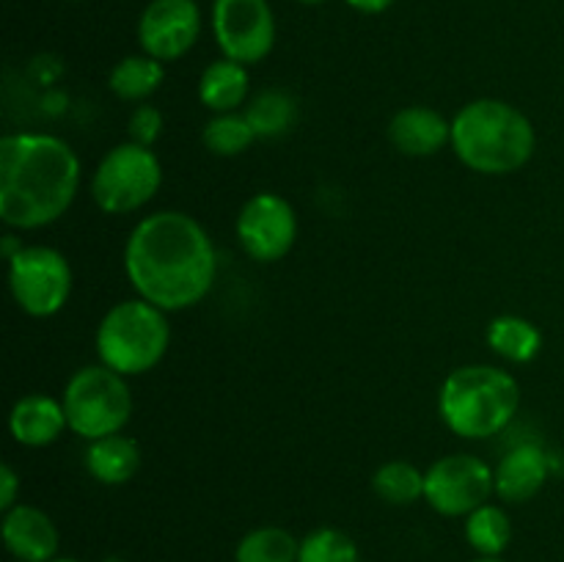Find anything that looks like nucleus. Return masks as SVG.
Returning a JSON list of instances; mask_svg holds the SVG:
<instances>
[{
    "mask_svg": "<svg viewBox=\"0 0 564 562\" xmlns=\"http://www.w3.org/2000/svg\"><path fill=\"white\" fill-rule=\"evenodd\" d=\"M124 273L138 298L163 312H185L213 290L218 251L193 215L160 209L138 220L127 237Z\"/></svg>",
    "mask_w": 564,
    "mask_h": 562,
    "instance_id": "1",
    "label": "nucleus"
},
{
    "mask_svg": "<svg viewBox=\"0 0 564 562\" xmlns=\"http://www.w3.org/2000/svg\"><path fill=\"white\" fill-rule=\"evenodd\" d=\"M80 158L50 132H11L0 141V220L11 229L55 224L80 191Z\"/></svg>",
    "mask_w": 564,
    "mask_h": 562,
    "instance_id": "2",
    "label": "nucleus"
},
{
    "mask_svg": "<svg viewBox=\"0 0 564 562\" xmlns=\"http://www.w3.org/2000/svg\"><path fill=\"white\" fill-rule=\"evenodd\" d=\"M452 149L466 169L485 176L516 174L532 160V119L505 99H474L452 119Z\"/></svg>",
    "mask_w": 564,
    "mask_h": 562,
    "instance_id": "3",
    "label": "nucleus"
},
{
    "mask_svg": "<svg viewBox=\"0 0 564 562\" xmlns=\"http://www.w3.org/2000/svg\"><path fill=\"white\" fill-rule=\"evenodd\" d=\"M521 386L494 364H466L452 369L438 391V413L446 428L466 441L499 435L516 419Z\"/></svg>",
    "mask_w": 564,
    "mask_h": 562,
    "instance_id": "4",
    "label": "nucleus"
},
{
    "mask_svg": "<svg viewBox=\"0 0 564 562\" xmlns=\"http://www.w3.org/2000/svg\"><path fill=\"white\" fill-rule=\"evenodd\" d=\"M169 312L143 298L119 301L105 312L97 325L99 364L116 369L124 378L147 375L163 361L171 345Z\"/></svg>",
    "mask_w": 564,
    "mask_h": 562,
    "instance_id": "5",
    "label": "nucleus"
},
{
    "mask_svg": "<svg viewBox=\"0 0 564 562\" xmlns=\"http://www.w3.org/2000/svg\"><path fill=\"white\" fill-rule=\"evenodd\" d=\"M66 422L75 435L86 441L124 433L132 419V391L124 375L105 364L80 367L64 386Z\"/></svg>",
    "mask_w": 564,
    "mask_h": 562,
    "instance_id": "6",
    "label": "nucleus"
},
{
    "mask_svg": "<svg viewBox=\"0 0 564 562\" xmlns=\"http://www.w3.org/2000/svg\"><path fill=\"white\" fill-rule=\"evenodd\" d=\"M163 185V165L152 147L124 141L110 149L91 176V198L102 213L130 215L147 207Z\"/></svg>",
    "mask_w": 564,
    "mask_h": 562,
    "instance_id": "7",
    "label": "nucleus"
},
{
    "mask_svg": "<svg viewBox=\"0 0 564 562\" xmlns=\"http://www.w3.org/2000/svg\"><path fill=\"white\" fill-rule=\"evenodd\" d=\"M9 290L31 317H53L72 295V268L58 248L20 246L9 257Z\"/></svg>",
    "mask_w": 564,
    "mask_h": 562,
    "instance_id": "8",
    "label": "nucleus"
},
{
    "mask_svg": "<svg viewBox=\"0 0 564 562\" xmlns=\"http://www.w3.org/2000/svg\"><path fill=\"white\" fill-rule=\"evenodd\" d=\"M494 494V468L468 452L441 457L424 472V501L446 518L468 516Z\"/></svg>",
    "mask_w": 564,
    "mask_h": 562,
    "instance_id": "9",
    "label": "nucleus"
},
{
    "mask_svg": "<svg viewBox=\"0 0 564 562\" xmlns=\"http://www.w3.org/2000/svg\"><path fill=\"white\" fill-rule=\"evenodd\" d=\"M209 22L224 58L253 66L273 53L275 14L268 0H215Z\"/></svg>",
    "mask_w": 564,
    "mask_h": 562,
    "instance_id": "10",
    "label": "nucleus"
},
{
    "mask_svg": "<svg viewBox=\"0 0 564 562\" xmlns=\"http://www.w3.org/2000/svg\"><path fill=\"white\" fill-rule=\"evenodd\" d=\"M237 242L257 262H279L297 240L295 207L273 191L253 193L237 215Z\"/></svg>",
    "mask_w": 564,
    "mask_h": 562,
    "instance_id": "11",
    "label": "nucleus"
},
{
    "mask_svg": "<svg viewBox=\"0 0 564 562\" xmlns=\"http://www.w3.org/2000/svg\"><path fill=\"white\" fill-rule=\"evenodd\" d=\"M202 36V9L196 0H149L138 20V44L147 55L180 61Z\"/></svg>",
    "mask_w": 564,
    "mask_h": 562,
    "instance_id": "12",
    "label": "nucleus"
},
{
    "mask_svg": "<svg viewBox=\"0 0 564 562\" xmlns=\"http://www.w3.org/2000/svg\"><path fill=\"white\" fill-rule=\"evenodd\" d=\"M3 543L20 562H53L58 529L47 512L20 501L3 512Z\"/></svg>",
    "mask_w": 564,
    "mask_h": 562,
    "instance_id": "13",
    "label": "nucleus"
},
{
    "mask_svg": "<svg viewBox=\"0 0 564 562\" xmlns=\"http://www.w3.org/2000/svg\"><path fill=\"white\" fill-rule=\"evenodd\" d=\"M389 141L408 158H430L452 143V121L430 105H408L391 116Z\"/></svg>",
    "mask_w": 564,
    "mask_h": 562,
    "instance_id": "14",
    "label": "nucleus"
},
{
    "mask_svg": "<svg viewBox=\"0 0 564 562\" xmlns=\"http://www.w3.org/2000/svg\"><path fill=\"white\" fill-rule=\"evenodd\" d=\"M551 457L540 444H521L507 452L494 468L496 496L510 505H523L534 499L549 483Z\"/></svg>",
    "mask_w": 564,
    "mask_h": 562,
    "instance_id": "15",
    "label": "nucleus"
},
{
    "mask_svg": "<svg viewBox=\"0 0 564 562\" xmlns=\"http://www.w3.org/2000/svg\"><path fill=\"white\" fill-rule=\"evenodd\" d=\"M9 430L17 444L22 446H50L69 430L64 402L47 395H25L11 406Z\"/></svg>",
    "mask_w": 564,
    "mask_h": 562,
    "instance_id": "16",
    "label": "nucleus"
},
{
    "mask_svg": "<svg viewBox=\"0 0 564 562\" xmlns=\"http://www.w3.org/2000/svg\"><path fill=\"white\" fill-rule=\"evenodd\" d=\"M86 468L97 483L124 485L141 468V446L135 439L124 433L105 435V439L88 441Z\"/></svg>",
    "mask_w": 564,
    "mask_h": 562,
    "instance_id": "17",
    "label": "nucleus"
},
{
    "mask_svg": "<svg viewBox=\"0 0 564 562\" xmlns=\"http://www.w3.org/2000/svg\"><path fill=\"white\" fill-rule=\"evenodd\" d=\"M248 88H251L248 66L231 58H218L202 72L198 99L213 114H231V110H240V105L248 99Z\"/></svg>",
    "mask_w": 564,
    "mask_h": 562,
    "instance_id": "18",
    "label": "nucleus"
},
{
    "mask_svg": "<svg viewBox=\"0 0 564 562\" xmlns=\"http://www.w3.org/2000/svg\"><path fill=\"white\" fill-rule=\"evenodd\" d=\"M488 347L510 364H529L543 350V334L521 314H499L488 325Z\"/></svg>",
    "mask_w": 564,
    "mask_h": 562,
    "instance_id": "19",
    "label": "nucleus"
},
{
    "mask_svg": "<svg viewBox=\"0 0 564 562\" xmlns=\"http://www.w3.org/2000/svg\"><path fill=\"white\" fill-rule=\"evenodd\" d=\"M165 80L163 61L152 58V55H124L119 64L110 69L108 88L124 102H147Z\"/></svg>",
    "mask_w": 564,
    "mask_h": 562,
    "instance_id": "20",
    "label": "nucleus"
},
{
    "mask_svg": "<svg viewBox=\"0 0 564 562\" xmlns=\"http://www.w3.org/2000/svg\"><path fill=\"white\" fill-rule=\"evenodd\" d=\"M242 114L251 121L257 138H281L295 127L297 102L290 91L268 88V91H259Z\"/></svg>",
    "mask_w": 564,
    "mask_h": 562,
    "instance_id": "21",
    "label": "nucleus"
},
{
    "mask_svg": "<svg viewBox=\"0 0 564 562\" xmlns=\"http://www.w3.org/2000/svg\"><path fill=\"white\" fill-rule=\"evenodd\" d=\"M466 540L479 556H501L512 540V521L505 507L485 501L466 516Z\"/></svg>",
    "mask_w": 564,
    "mask_h": 562,
    "instance_id": "22",
    "label": "nucleus"
},
{
    "mask_svg": "<svg viewBox=\"0 0 564 562\" xmlns=\"http://www.w3.org/2000/svg\"><path fill=\"white\" fill-rule=\"evenodd\" d=\"M301 540L284 527H257L235 549V562H297Z\"/></svg>",
    "mask_w": 564,
    "mask_h": 562,
    "instance_id": "23",
    "label": "nucleus"
},
{
    "mask_svg": "<svg viewBox=\"0 0 564 562\" xmlns=\"http://www.w3.org/2000/svg\"><path fill=\"white\" fill-rule=\"evenodd\" d=\"M372 490L394 507H408L424 499V472L411 461H386L372 474Z\"/></svg>",
    "mask_w": 564,
    "mask_h": 562,
    "instance_id": "24",
    "label": "nucleus"
},
{
    "mask_svg": "<svg viewBox=\"0 0 564 562\" xmlns=\"http://www.w3.org/2000/svg\"><path fill=\"white\" fill-rule=\"evenodd\" d=\"M202 141L207 152L215 154V158H237V154L248 152L259 138L253 132L251 121L246 119V114L231 110V114H215L204 125Z\"/></svg>",
    "mask_w": 564,
    "mask_h": 562,
    "instance_id": "25",
    "label": "nucleus"
},
{
    "mask_svg": "<svg viewBox=\"0 0 564 562\" xmlns=\"http://www.w3.org/2000/svg\"><path fill=\"white\" fill-rule=\"evenodd\" d=\"M297 562H361V551L341 529L319 527L301 540Z\"/></svg>",
    "mask_w": 564,
    "mask_h": 562,
    "instance_id": "26",
    "label": "nucleus"
},
{
    "mask_svg": "<svg viewBox=\"0 0 564 562\" xmlns=\"http://www.w3.org/2000/svg\"><path fill=\"white\" fill-rule=\"evenodd\" d=\"M132 143H141V147H154L160 136H163V114H160L154 105L141 102L130 114V125H127Z\"/></svg>",
    "mask_w": 564,
    "mask_h": 562,
    "instance_id": "27",
    "label": "nucleus"
},
{
    "mask_svg": "<svg viewBox=\"0 0 564 562\" xmlns=\"http://www.w3.org/2000/svg\"><path fill=\"white\" fill-rule=\"evenodd\" d=\"M17 494H20V477H17V472L9 463H3V466H0V510L6 512L14 505H20V501H17Z\"/></svg>",
    "mask_w": 564,
    "mask_h": 562,
    "instance_id": "28",
    "label": "nucleus"
},
{
    "mask_svg": "<svg viewBox=\"0 0 564 562\" xmlns=\"http://www.w3.org/2000/svg\"><path fill=\"white\" fill-rule=\"evenodd\" d=\"M347 6L361 11V14H383L394 6V0H347Z\"/></svg>",
    "mask_w": 564,
    "mask_h": 562,
    "instance_id": "29",
    "label": "nucleus"
},
{
    "mask_svg": "<svg viewBox=\"0 0 564 562\" xmlns=\"http://www.w3.org/2000/svg\"><path fill=\"white\" fill-rule=\"evenodd\" d=\"M474 562H505V560H499V556H477Z\"/></svg>",
    "mask_w": 564,
    "mask_h": 562,
    "instance_id": "30",
    "label": "nucleus"
},
{
    "mask_svg": "<svg viewBox=\"0 0 564 562\" xmlns=\"http://www.w3.org/2000/svg\"><path fill=\"white\" fill-rule=\"evenodd\" d=\"M297 3H306V6H319V3H328V0H297Z\"/></svg>",
    "mask_w": 564,
    "mask_h": 562,
    "instance_id": "31",
    "label": "nucleus"
},
{
    "mask_svg": "<svg viewBox=\"0 0 564 562\" xmlns=\"http://www.w3.org/2000/svg\"><path fill=\"white\" fill-rule=\"evenodd\" d=\"M53 562H80V560H72V556H55Z\"/></svg>",
    "mask_w": 564,
    "mask_h": 562,
    "instance_id": "32",
    "label": "nucleus"
}]
</instances>
